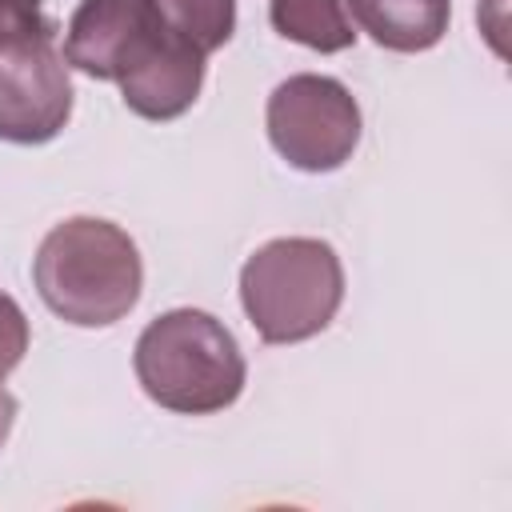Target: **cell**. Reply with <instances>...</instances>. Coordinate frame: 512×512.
<instances>
[{"instance_id": "6da1fadb", "label": "cell", "mask_w": 512, "mask_h": 512, "mask_svg": "<svg viewBox=\"0 0 512 512\" xmlns=\"http://www.w3.org/2000/svg\"><path fill=\"white\" fill-rule=\"evenodd\" d=\"M40 300L76 328H108L124 320L144 288L136 240L100 216H72L56 224L32 260Z\"/></svg>"}, {"instance_id": "7a4b0ae2", "label": "cell", "mask_w": 512, "mask_h": 512, "mask_svg": "<svg viewBox=\"0 0 512 512\" xmlns=\"http://www.w3.org/2000/svg\"><path fill=\"white\" fill-rule=\"evenodd\" d=\"M136 380L168 412L208 416L244 392V352L236 336L200 308L156 316L136 340Z\"/></svg>"}, {"instance_id": "3957f363", "label": "cell", "mask_w": 512, "mask_h": 512, "mask_svg": "<svg viewBox=\"0 0 512 512\" xmlns=\"http://www.w3.org/2000/svg\"><path fill=\"white\" fill-rule=\"evenodd\" d=\"M344 300V268L328 240L280 236L240 268V304L268 344H296L324 332Z\"/></svg>"}, {"instance_id": "277c9868", "label": "cell", "mask_w": 512, "mask_h": 512, "mask_svg": "<svg viewBox=\"0 0 512 512\" xmlns=\"http://www.w3.org/2000/svg\"><path fill=\"white\" fill-rule=\"evenodd\" d=\"M72 116L68 60L40 0H0V140L44 144Z\"/></svg>"}, {"instance_id": "5b68a950", "label": "cell", "mask_w": 512, "mask_h": 512, "mask_svg": "<svg viewBox=\"0 0 512 512\" xmlns=\"http://www.w3.org/2000/svg\"><path fill=\"white\" fill-rule=\"evenodd\" d=\"M268 140L292 168L332 172L360 144V104L332 76H288L268 96Z\"/></svg>"}, {"instance_id": "8992f818", "label": "cell", "mask_w": 512, "mask_h": 512, "mask_svg": "<svg viewBox=\"0 0 512 512\" xmlns=\"http://www.w3.org/2000/svg\"><path fill=\"white\" fill-rule=\"evenodd\" d=\"M168 32L152 0H80L64 32V60L96 80L120 84L168 40Z\"/></svg>"}, {"instance_id": "52a82bcc", "label": "cell", "mask_w": 512, "mask_h": 512, "mask_svg": "<svg viewBox=\"0 0 512 512\" xmlns=\"http://www.w3.org/2000/svg\"><path fill=\"white\" fill-rule=\"evenodd\" d=\"M204 60L208 56L196 44L168 32V40L132 76L120 80V96L144 120H172L196 104L204 84Z\"/></svg>"}, {"instance_id": "ba28073f", "label": "cell", "mask_w": 512, "mask_h": 512, "mask_svg": "<svg viewBox=\"0 0 512 512\" xmlns=\"http://www.w3.org/2000/svg\"><path fill=\"white\" fill-rule=\"evenodd\" d=\"M356 24L392 52H424L444 40L452 4L448 0H348Z\"/></svg>"}, {"instance_id": "9c48e42d", "label": "cell", "mask_w": 512, "mask_h": 512, "mask_svg": "<svg viewBox=\"0 0 512 512\" xmlns=\"http://www.w3.org/2000/svg\"><path fill=\"white\" fill-rule=\"evenodd\" d=\"M268 20L284 40H296L316 52H344L356 40L340 0H272Z\"/></svg>"}, {"instance_id": "30bf717a", "label": "cell", "mask_w": 512, "mask_h": 512, "mask_svg": "<svg viewBox=\"0 0 512 512\" xmlns=\"http://www.w3.org/2000/svg\"><path fill=\"white\" fill-rule=\"evenodd\" d=\"M160 20L196 44L204 56L224 48L236 32V0H152Z\"/></svg>"}, {"instance_id": "8fae6325", "label": "cell", "mask_w": 512, "mask_h": 512, "mask_svg": "<svg viewBox=\"0 0 512 512\" xmlns=\"http://www.w3.org/2000/svg\"><path fill=\"white\" fill-rule=\"evenodd\" d=\"M28 352V320L12 296L0 292V380L24 360Z\"/></svg>"}, {"instance_id": "7c38bea8", "label": "cell", "mask_w": 512, "mask_h": 512, "mask_svg": "<svg viewBox=\"0 0 512 512\" xmlns=\"http://www.w3.org/2000/svg\"><path fill=\"white\" fill-rule=\"evenodd\" d=\"M12 420H16V396L0 388V448H4V440L12 432Z\"/></svg>"}]
</instances>
